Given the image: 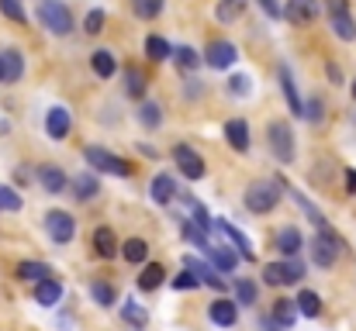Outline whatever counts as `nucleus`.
<instances>
[{"label": "nucleus", "instance_id": "obj_1", "mask_svg": "<svg viewBox=\"0 0 356 331\" xmlns=\"http://www.w3.org/2000/svg\"><path fill=\"white\" fill-rule=\"evenodd\" d=\"M280 204V180H259L245 190V207L252 214H270Z\"/></svg>", "mask_w": 356, "mask_h": 331}, {"label": "nucleus", "instance_id": "obj_2", "mask_svg": "<svg viewBox=\"0 0 356 331\" xmlns=\"http://www.w3.org/2000/svg\"><path fill=\"white\" fill-rule=\"evenodd\" d=\"M308 248H312L315 266L329 269V266H336V259H339V252H343V238H339L332 228H318V235H315V241H312Z\"/></svg>", "mask_w": 356, "mask_h": 331}, {"label": "nucleus", "instance_id": "obj_3", "mask_svg": "<svg viewBox=\"0 0 356 331\" xmlns=\"http://www.w3.org/2000/svg\"><path fill=\"white\" fill-rule=\"evenodd\" d=\"M83 159H87V166H94V169H101V173L131 176V162L115 155V152H108V148H101V145H87V148H83Z\"/></svg>", "mask_w": 356, "mask_h": 331}, {"label": "nucleus", "instance_id": "obj_4", "mask_svg": "<svg viewBox=\"0 0 356 331\" xmlns=\"http://www.w3.org/2000/svg\"><path fill=\"white\" fill-rule=\"evenodd\" d=\"M38 17H42V24H45L52 35H70V31H73V14H70V7L59 3V0H45V3L38 7Z\"/></svg>", "mask_w": 356, "mask_h": 331}, {"label": "nucleus", "instance_id": "obj_5", "mask_svg": "<svg viewBox=\"0 0 356 331\" xmlns=\"http://www.w3.org/2000/svg\"><path fill=\"white\" fill-rule=\"evenodd\" d=\"M266 138H270V152L280 162H294V131H291L287 121H270Z\"/></svg>", "mask_w": 356, "mask_h": 331}, {"label": "nucleus", "instance_id": "obj_6", "mask_svg": "<svg viewBox=\"0 0 356 331\" xmlns=\"http://www.w3.org/2000/svg\"><path fill=\"white\" fill-rule=\"evenodd\" d=\"M301 276H305V262H301V259H287V262H270V266H263V283H270V287L301 283Z\"/></svg>", "mask_w": 356, "mask_h": 331}, {"label": "nucleus", "instance_id": "obj_7", "mask_svg": "<svg viewBox=\"0 0 356 331\" xmlns=\"http://www.w3.org/2000/svg\"><path fill=\"white\" fill-rule=\"evenodd\" d=\"M45 231H49V238L56 245H66L76 235V221H73V214H66V211H49L45 214Z\"/></svg>", "mask_w": 356, "mask_h": 331}, {"label": "nucleus", "instance_id": "obj_8", "mask_svg": "<svg viewBox=\"0 0 356 331\" xmlns=\"http://www.w3.org/2000/svg\"><path fill=\"white\" fill-rule=\"evenodd\" d=\"M173 162H177V169H180L187 180H204V173H208L204 159H201L191 145H177V148H173Z\"/></svg>", "mask_w": 356, "mask_h": 331}, {"label": "nucleus", "instance_id": "obj_9", "mask_svg": "<svg viewBox=\"0 0 356 331\" xmlns=\"http://www.w3.org/2000/svg\"><path fill=\"white\" fill-rule=\"evenodd\" d=\"M215 231H218V235H222V238H225V241H229L232 248H236V252H238V259H249V262L256 259V248H252V241H249V238H245V235L238 231V228L232 224V221L218 218V221H215Z\"/></svg>", "mask_w": 356, "mask_h": 331}, {"label": "nucleus", "instance_id": "obj_10", "mask_svg": "<svg viewBox=\"0 0 356 331\" xmlns=\"http://www.w3.org/2000/svg\"><path fill=\"white\" fill-rule=\"evenodd\" d=\"M238 59V49L232 45V42H211L208 49H204V62L211 66V69H229L232 62Z\"/></svg>", "mask_w": 356, "mask_h": 331}, {"label": "nucleus", "instance_id": "obj_11", "mask_svg": "<svg viewBox=\"0 0 356 331\" xmlns=\"http://www.w3.org/2000/svg\"><path fill=\"white\" fill-rule=\"evenodd\" d=\"M318 14H322L318 0H287V7H284V17L294 24H312Z\"/></svg>", "mask_w": 356, "mask_h": 331}, {"label": "nucleus", "instance_id": "obj_12", "mask_svg": "<svg viewBox=\"0 0 356 331\" xmlns=\"http://www.w3.org/2000/svg\"><path fill=\"white\" fill-rule=\"evenodd\" d=\"M70 128H73V117H70L66 108H52L45 114V135H49L52 142H63V138L70 135Z\"/></svg>", "mask_w": 356, "mask_h": 331}, {"label": "nucleus", "instance_id": "obj_13", "mask_svg": "<svg viewBox=\"0 0 356 331\" xmlns=\"http://www.w3.org/2000/svg\"><path fill=\"white\" fill-rule=\"evenodd\" d=\"M277 80H280V90H284V101H287V110L294 117H305V104L298 97V87H294V76H291V66H280L277 69Z\"/></svg>", "mask_w": 356, "mask_h": 331}, {"label": "nucleus", "instance_id": "obj_14", "mask_svg": "<svg viewBox=\"0 0 356 331\" xmlns=\"http://www.w3.org/2000/svg\"><path fill=\"white\" fill-rule=\"evenodd\" d=\"M208 318L218 325V328H232L238 321V304L236 300H225V297H218L211 307H208Z\"/></svg>", "mask_w": 356, "mask_h": 331}, {"label": "nucleus", "instance_id": "obj_15", "mask_svg": "<svg viewBox=\"0 0 356 331\" xmlns=\"http://www.w3.org/2000/svg\"><path fill=\"white\" fill-rule=\"evenodd\" d=\"M38 183H42L45 194H52V197H59V194L70 187V180H66V173H63L59 166H42V169H38Z\"/></svg>", "mask_w": 356, "mask_h": 331}, {"label": "nucleus", "instance_id": "obj_16", "mask_svg": "<svg viewBox=\"0 0 356 331\" xmlns=\"http://www.w3.org/2000/svg\"><path fill=\"white\" fill-rule=\"evenodd\" d=\"M177 194H180V190H177V180H173L170 173H159V176L152 180V201H156V204L170 207V204L177 201Z\"/></svg>", "mask_w": 356, "mask_h": 331}, {"label": "nucleus", "instance_id": "obj_17", "mask_svg": "<svg viewBox=\"0 0 356 331\" xmlns=\"http://www.w3.org/2000/svg\"><path fill=\"white\" fill-rule=\"evenodd\" d=\"M59 300H63V283H59L56 276L35 283V304H42V307H56Z\"/></svg>", "mask_w": 356, "mask_h": 331}, {"label": "nucleus", "instance_id": "obj_18", "mask_svg": "<svg viewBox=\"0 0 356 331\" xmlns=\"http://www.w3.org/2000/svg\"><path fill=\"white\" fill-rule=\"evenodd\" d=\"M225 142L236 148V152H249V124L242 117L225 121Z\"/></svg>", "mask_w": 356, "mask_h": 331}, {"label": "nucleus", "instance_id": "obj_19", "mask_svg": "<svg viewBox=\"0 0 356 331\" xmlns=\"http://www.w3.org/2000/svg\"><path fill=\"white\" fill-rule=\"evenodd\" d=\"M208 259H211V266H215L218 273H232V269L238 266V252L232 248V245H211Z\"/></svg>", "mask_w": 356, "mask_h": 331}, {"label": "nucleus", "instance_id": "obj_20", "mask_svg": "<svg viewBox=\"0 0 356 331\" xmlns=\"http://www.w3.org/2000/svg\"><path fill=\"white\" fill-rule=\"evenodd\" d=\"M0 66H3V83H17L24 73V56L17 49H7V52H0Z\"/></svg>", "mask_w": 356, "mask_h": 331}, {"label": "nucleus", "instance_id": "obj_21", "mask_svg": "<svg viewBox=\"0 0 356 331\" xmlns=\"http://www.w3.org/2000/svg\"><path fill=\"white\" fill-rule=\"evenodd\" d=\"M70 187H73V197H76V201H94V197L101 194V183H97L94 173H80V176H73Z\"/></svg>", "mask_w": 356, "mask_h": 331}, {"label": "nucleus", "instance_id": "obj_22", "mask_svg": "<svg viewBox=\"0 0 356 331\" xmlns=\"http://www.w3.org/2000/svg\"><path fill=\"white\" fill-rule=\"evenodd\" d=\"M329 21H332V31H336L343 42H353L356 38V21H353V14H350V7L329 10Z\"/></svg>", "mask_w": 356, "mask_h": 331}, {"label": "nucleus", "instance_id": "obj_23", "mask_svg": "<svg viewBox=\"0 0 356 331\" xmlns=\"http://www.w3.org/2000/svg\"><path fill=\"white\" fill-rule=\"evenodd\" d=\"M301 245H305V238H301L298 228H280V235H277V248H280V255L294 259V255L301 252Z\"/></svg>", "mask_w": 356, "mask_h": 331}, {"label": "nucleus", "instance_id": "obj_24", "mask_svg": "<svg viewBox=\"0 0 356 331\" xmlns=\"http://www.w3.org/2000/svg\"><path fill=\"white\" fill-rule=\"evenodd\" d=\"M94 248L101 259H115L118 255V238H115V228H97L94 231Z\"/></svg>", "mask_w": 356, "mask_h": 331}, {"label": "nucleus", "instance_id": "obj_25", "mask_svg": "<svg viewBox=\"0 0 356 331\" xmlns=\"http://www.w3.org/2000/svg\"><path fill=\"white\" fill-rule=\"evenodd\" d=\"M90 66H94V73H97L101 80H111V76H115V69H118V59H115V52L97 49V52L90 56Z\"/></svg>", "mask_w": 356, "mask_h": 331}, {"label": "nucleus", "instance_id": "obj_26", "mask_svg": "<svg viewBox=\"0 0 356 331\" xmlns=\"http://www.w3.org/2000/svg\"><path fill=\"white\" fill-rule=\"evenodd\" d=\"M163 280H166V269L159 266V262H149V266H142V273H138V290H159L163 287Z\"/></svg>", "mask_w": 356, "mask_h": 331}, {"label": "nucleus", "instance_id": "obj_27", "mask_svg": "<svg viewBox=\"0 0 356 331\" xmlns=\"http://www.w3.org/2000/svg\"><path fill=\"white\" fill-rule=\"evenodd\" d=\"M294 318H298V304L287 300V297H280V300L273 304V321H277V328L287 331L291 325H294Z\"/></svg>", "mask_w": 356, "mask_h": 331}, {"label": "nucleus", "instance_id": "obj_28", "mask_svg": "<svg viewBox=\"0 0 356 331\" xmlns=\"http://www.w3.org/2000/svg\"><path fill=\"white\" fill-rule=\"evenodd\" d=\"M145 56H149L152 62L173 59V45H170L166 38H159V35H149V38H145Z\"/></svg>", "mask_w": 356, "mask_h": 331}, {"label": "nucleus", "instance_id": "obj_29", "mask_svg": "<svg viewBox=\"0 0 356 331\" xmlns=\"http://www.w3.org/2000/svg\"><path fill=\"white\" fill-rule=\"evenodd\" d=\"M294 304H298V314H305V318H318L322 314V297L315 290H301Z\"/></svg>", "mask_w": 356, "mask_h": 331}, {"label": "nucleus", "instance_id": "obj_30", "mask_svg": "<svg viewBox=\"0 0 356 331\" xmlns=\"http://www.w3.org/2000/svg\"><path fill=\"white\" fill-rule=\"evenodd\" d=\"M121 318H124L131 328H138V331L149 325V311H145L142 304H135V300H124V304H121Z\"/></svg>", "mask_w": 356, "mask_h": 331}, {"label": "nucleus", "instance_id": "obj_31", "mask_svg": "<svg viewBox=\"0 0 356 331\" xmlns=\"http://www.w3.org/2000/svg\"><path fill=\"white\" fill-rule=\"evenodd\" d=\"M173 62H177L180 73H194V69L201 66V56H197L191 45H180V49H173Z\"/></svg>", "mask_w": 356, "mask_h": 331}, {"label": "nucleus", "instance_id": "obj_32", "mask_svg": "<svg viewBox=\"0 0 356 331\" xmlns=\"http://www.w3.org/2000/svg\"><path fill=\"white\" fill-rule=\"evenodd\" d=\"M138 121H142V128H159L163 124V108L156 104V101H142L138 104Z\"/></svg>", "mask_w": 356, "mask_h": 331}, {"label": "nucleus", "instance_id": "obj_33", "mask_svg": "<svg viewBox=\"0 0 356 331\" xmlns=\"http://www.w3.org/2000/svg\"><path fill=\"white\" fill-rule=\"evenodd\" d=\"M17 276L28 280V283H42V280L52 276V269H49L45 262H21V266H17Z\"/></svg>", "mask_w": 356, "mask_h": 331}, {"label": "nucleus", "instance_id": "obj_34", "mask_svg": "<svg viewBox=\"0 0 356 331\" xmlns=\"http://www.w3.org/2000/svg\"><path fill=\"white\" fill-rule=\"evenodd\" d=\"M245 3H249V0H218V7H215V17H218L222 24H229V21H236L238 14L245 10Z\"/></svg>", "mask_w": 356, "mask_h": 331}, {"label": "nucleus", "instance_id": "obj_35", "mask_svg": "<svg viewBox=\"0 0 356 331\" xmlns=\"http://www.w3.org/2000/svg\"><path fill=\"white\" fill-rule=\"evenodd\" d=\"M124 94L135 97V101L145 97V76H142L138 69H124Z\"/></svg>", "mask_w": 356, "mask_h": 331}, {"label": "nucleus", "instance_id": "obj_36", "mask_svg": "<svg viewBox=\"0 0 356 331\" xmlns=\"http://www.w3.org/2000/svg\"><path fill=\"white\" fill-rule=\"evenodd\" d=\"M90 294H94V300H97L101 307H115V300H118L115 287L104 283V280H94V283H90Z\"/></svg>", "mask_w": 356, "mask_h": 331}, {"label": "nucleus", "instance_id": "obj_37", "mask_svg": "<svg viewBox=\"0 0 356 331\" xmlns=\"http://www.w3.org/2000/svg\"><path fill=\"white\" fill-rule=\"evenodd\" d=\"M121 255H124L128 262H135V266H138V262H145L149 245H145L142 238H128V241H124V248H121Z\"/></svg>", "mask_w": 356, "mask_h": 331}, {"label": "nucleus", "instance_id": "obj_38", "mask_svg": "<svg viewBox=\"0 0 356 331\" xmlns=\"http://www.w3.org/2000/svg\"><path fill=\"white\" fill-rule=\"evenodd\" d=\"M256 297H259V287H256L252 280H238L236 283V304L252 307V304H256Z\"/></svg>", "mask_w": 356, "mask_h": 331}, {"label": "nucleus", "instance_id": "obj_39", "mask_svg": "<svg viewBox=\"0 0 356 331\" xmlns=\"http://www.w3.org/2000/svg\"><path fill=\"white\" fill-rule=\"evenodd\" d=\"M131 10H135V17H142V21H152V17H159V10H163V0H131Z\"/></svg>", "mask_w": 356, "mask_h": 331}, {"label": "nucleus", "instance_id": "obj_40", "mask_svg": "<svg viewBox=\"0 0 356 331\" xmlns=\"http://www.w3.org/2000/svg\"><path fill=\"white\" fill-rule=\"evenodd\" d=\"M0 211H7V214L21 211V194H17L14 187H3V183H0Z\"/></svg>", "mask_w": 356, "mask_h": 331}, {"label": "nucleus", "instance_id": "obj_41", "mask_svg": "<svg viewBox=\"0 0 356 331\" xmlns=\"http://www.w3.org/2000/svg\"><path fill=\"white\" fill-rule=\"evenodd\" d=\"M0 14H3V17H10V21H17V24H24V21H28V14H24L21 0H0Z\"/></svg>", "mask_w": 356, "mask_h": 331}, {"label": "nucleus", "instance_id": "obj_42", "mask_svg": "<svg viewBox=\"0 0 356 331\" xmlns=\"http://www.w3.org/2000/svg\"><path fill=\"white\" fill-rule=\"evenodd\" d=\"M83 31H87V35H101V31H104V10H101V7H94V10L87 14Z\"/></svg>", "mask_w": 356, "mask_h": 331}, {"label": "nucleus", "instance_id": "obj_43", "mask_svg": "<svg viewBox=\"0 0 356 331\" xmlns=\"http://www.w3.org/2000/svg\"><path fill=\"white\" fill-rule=\"evenodd\" d=\"M170 283H173V290H197V287H201V280H197L191 269H184V273H180V276H173Z\"/></svg>", "mask_w": 356, "mask_h": 331}, {"label": "nucleus", "instance_id": "obj_44", "mask_svg": "<svg viewBox=\"0 0 356 331\" xmlns=\"http://www.w3.org/2000/svg\"><path fill=\"white\" fill-rule=\"evenodd\" d=\"M229 90H232L236 97H249V94H252V80H249V76H232V80H229Z\"/></svg>", "mask_w": 356, "mask_h": 331}, {"label": "nucleus", "instance_id": "obj_45", "mask_svg": "<svg viewBox=\"0 0 356 331\" xmlns=\"http://www.w3.org/2000/svg\"><path fill=\"white\" fill-rule=\"evenodd\" d=\"M305 117H308V121H312V124H318V121H322V117H325V104H322V101H318V97H312V101H308V104H305Z\"/></svg>", "mask_w": 356, "mask_h": 331}, {"label": "nucleus", "instance_id": "obj_46", "mask_svg": "<svg viewBox=\"0 0 356 331\" xmlns=\"http://www.w3.org/2000/svg\"><path fill=\"white\" fill-rule=\"evenodd\" d=\"M256 3H259V7H263V14H270V17H280V14H284L277 0H256Z\"/></svg>", "mask_w": 356, "mask_h": 331}, {"label": "nucleus", "instance_id": "obj_47", "mask_svg": "<svg viewBox=\"0 0 356 331\" xmlns=\"http://www.w3.org/2000/svg\"><path fill=\"white\" fill-rule=\"evenodd\" d=\"M325 69H329V80H332V83H343V73H339V66H336V62H329Z\"/></svg>", "mask_w": 356, "mask_h": 331}, {"label": "nucleus", "instance_id": "obj_48", "mask_svg": "<svg viewBox=\"0 0 356 331\" xmlns=\"http://www.w3.org/2000/svg\"><path fill=\"white\" fill-rule=\"evenodd\" d=\"M346 190H350V194H356V169H350V173H346Z\"/></svg>", "mask_w": 356, "mask_h": 331}, {"label": "nucleus", "instance_id": "obj_49", "mask_svg": "<svg viewBox=\"0 0 356 331\" xmlns=\"http://www.w3.org/2000/svg\"><path fill=\"white\" fill-rule=\"evenodd\" d=\"M0 83H3V66H0Z\"/></svg>", "mask_w": 356, "mask_h": 331}, {"label": "nucleus", "instance_id": "obj_50", "mask_svg": "<svg viewBox=\"0 0 356 331\" xmlns=\"http://www.w3.org/2000/svg\"><path fill=\"white\" fill-rule=\"evenodd\" d=\"M353 97H356V80H353Z\"/></svg>", "mask_w": 356, "mask_h": 331}]
</instances>
